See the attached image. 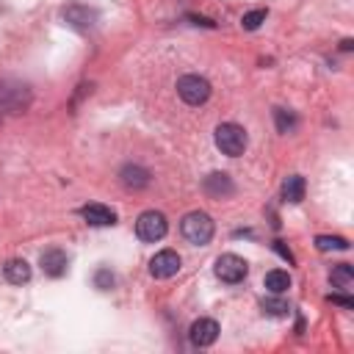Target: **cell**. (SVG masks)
<instances>
[{
    "instance_id": "obj_16",
    "label": "cell",
    "mask_w": 354,
    "mask_h": 354,
    "mask_svg": "<svg viewBox=\"0 0 354 354\" xmlns=\"http://www.w3.org/2000/svg\"><path fill=\"white\" fill-rule=\"evenodd\" d=\"M329 279H332V285H335V288L348 290V288H351V282H354V268H351L348 263H337V266L332 268Z\"/></svg>"
},
{
    "instance_id": "obj_20",
    "label": "cell",
    "mask_w": 354,
    "mask_h": 354,
    "mask_svg": "<svg viewBox=\"0 0 354 354\" xmlns=\"http://www.w3.org/2000/svg\"><path fill=\"white\" fill-rule=\"evenodd\" d=\"M274 119H277V130L279 133H293L296 130V116L285 108H274Z\"/></svg>"
},
{
    "instance_id": "obj_10",
    "label": "cell",
    "mask_w": 354,
    "mask_h": 354,
    "mask_svg": "<svg viewBox=\"0 0 354 354\" xmlns=\"http://www.w3.org/2000/svg\"><path fill=\"white\" fill-rule=\"evenodd\" d=\"M188 337H191V343H194V346H199V348L213 346V343H216V337H218V324H216L213 318H199V321H194V324H191Z\"/></svg>"
},
{
    "instance_id": "obj_17",
    "label": "cell",
    "mask_w": 354,
    "mask_h": 354,
    "mask_svg": "<svg viewBox=\"0 0 354 354\" xmlns=\"http://www.w3.org/2000/svg\"><path fill=\"white\" fill-rule=\"evenodd\" d=\"M266 288L271 290V293H285L288 288H290V274L288 271H282V268H274V271H268L266 274Z\"/></svg>"
},
{
    "instance_id": "obj_7",
    "label": "cell",
    "mask_w": 354,
    "mask_h": 354,
    "mask_svg": "<svg viewBox=\"0 0 354 354\" xmlns=\"http://www.w3.org/2000/svg\"><path fill=\"white\" fill-rule=\"evenodd\" d=\"M177 271H180V254L171 252V249H163V252H158V254L149 260V274H152L155 279H169V277H174Z\"/></svg>"
},
{
    "instance_id": "obj_24",
    "label": "cell",
    "mask_w": 354,
    "mask_h": 354,
    "mask_svg": "<svg viewBox=\"0 0 354 354\" xmlns=\"http://www.w3.org/2000/svg\"><path fill=\"white\" fill-rule=\"evenodd\" d=\"M274 249H277V252H279V254H282L288 263H293V254H290V249H288L282 241H274Z\"/></svg>"
},
{
    "instance_id": "obj_11",
    "label": "cell",
    "mask_w": 354,
    "mask_h": 354,
    "mask_svg": "<svg viewBox=\"0 0 354 354\" xmlns=\"http://www.w3.org/2000/svg\"><path fill=\"white\" fill-rule=\"evenodd\" d=\"M80 216H83L91 227H113V224H116V213H113L111 207H105V205H97V202L83 205V207H80Z\"/></svg>"
},
{
    "instance_id": "obj_6",
    "label": "cell",
    "mask_w": 354,
    "mask_h": 354,
    "mask_svg": "<svg viewBox=\"0 0 354 354\" xmlns=\"http://www.w3.org/2000/svg\"><path fill=\"white\" fill-rule=\"evenodd\" d=\"M246 274H249V266H246V260L238 257V254H221V257L216 260V277H218L221 282H227V285L241 282Z\"/></svg>"
},
{
    "instance_id": "obj_13",
    "label": "cell",
    "mask_w": 354,
    "mask_h": 354,
    "mask_svg": "<svg viewBox=\"0 0 354 354\" xmlns=\"http://www.w3.org/2000/svg\"><path fill=\"white\" fill-rule=\"evenodd\" d=\"M122 183H124L127 188H133V191H138V188H147V185H149V171H147L144 166L127 163V166L122 169Z\"/></svg>"
},
{
    "instance_id": "obj_23",
    "label": "cell",
    "mask_w": 354,
    "mask_h": 354,
    "mask_svg": "<svg viewBox=\"0 0 354 354\" xmlns=\"http://www.w3.org/2000/svg\"><path fill=\"white\" fill-rule=\"evenodd\" d=\"M329 301H332V304H340V307H346V310H351V307H354V301H351L348 296H337V293H332V296H329Z\"/></svg>"
},
{
    "instance_id": "obj_19",
    "label": "cell",
    "mask_w": 354,
    "mask_h": 354,
    "mask_svg": "<svg viewBox=\"0 0 354 354\" xmlns=\"http://www.w3.org/2000/svg\"><path fill=\"white\" fill-rule=\"evenodd\" d=\"M315 246L321 252H346L348 249V241L340 238V235H318L315 238Z\"/></svg>"
},
{
    "instance_id": "obj_9",
    "label": "cell",
    "mask_w": 354,
    "mask_h": 354,
    "mask_svg": "<svg viewBox=\"0 0 354 354\" xmlns=\"http://www.w3.org/2000/svg\"><path fill=\"white\" fill-rule=\"evenodd\" d=\"M64 19H66V25H72L77 30H88L97 22V11L88 8V6H83V3H69L64 8Z\"/></svg>"
},
{
    "instance_id": "obj_12",
    "label": "cell",
    "mask_w": 354,
    "mask_h": 354,
    "mask_svg": "<svg viewBox=\"0 0 354 354\" xmlns=\"http://www.w3.org/2000/svg\"><path fill=\"white\" fill-rule=\"evenodd\" d=\"M232 191H235V185H232L230 174H224V171H213V174L205 177V194H207V196H213V199H224V196H230Z\"/></svg>"
},
{
    "instance_id": "obj_5",
    "label": "cell",
    "mask_w": 354,
    "mask_h": 354,
    "mask_svg": "<svg viewBox=\"0 0 354 354\" xmlns=\"http://www.w3.org/2000/svg\"><path fill=\"white\" fill-rule=\"evenodd\" d=\"M30 102V88L25 83H0V111L6 113H19Z\"/></svg>"
},
{
    "instance_id": "obj_8",
    "label": "cell",
    "mask_w": 354,
    "mask_h": 354,
    "mask_svg": "<svg viewBox=\"0 0 354 354\" xmlns=\"http://www.w3.org/2000/svg\"><path fill=\"white\" fill-rule=\"evenodd\" d=\"M39 263H41V271L47 274V277H64L66 274V268H69V257H66V252L64 249H58V246H50V249H44L41 252V257H39Z\"/></svg>"
},
{
    "instance_id": "obj_14",
    "label": "cell",
    "mask_w": 354,
    "mask_h": 354,
    "mask_svg": "<svg viewBox=\"0 0 354 354\" xmlns=\"http://www.w3.org/2000/svg\"><path fill=\"white\" fill-rule=\"evenodd\" d=\"M3 274H6V279H8V282L22 285V282H28V279H30V266H28L25 260L14 257V260H8V263L3 266Z\"/></svg>"
},
{
    "instance_id": "obj_2",
    "label": "cell",
    "mask_w": 354,
    "mask_h": 354,
    "mask_svg": "<svg viewBox=\"0 0 354 354\" xmlns=\"http://www.w3.org/2000/svg\"><path fill=\"white\" fill-rule=\"evenodd\" d=\"M213 141H216V147H218L224 155L238 158V155H243V149H246V130H243L241 124H235V122H224V124L216 127Z\"/></svg>"
},
{
    "instance_id": "obj_18",
    "label": "cell",
    "mask_w": 354,
    "mask_h": 354,
    "mask_svg": "<svg viewBox=\"0 0 354 354\" xmlns=\"http://www.w3.org/2000/svg\"><path fill=\"white\" fill-rule=\"evenodd\" d=\"M260 307H263V313L266 315H274V318H282V315H288V301L285 299H279V293H274V296H268V299H263L260 301Z\"/></svg>"
},
{
    "instance_id": "obj_22",
    "label": "cell",
    "mask_w": 354,
    "mask_h": 354,
    "mask_svg": "<svg viewBox=\"0 0 354 354\" xmlns=\"http://www.w3.org/2000/svg\"><path fill=\"white\" fill-rule=\"evenodd\" d=\"M113 282H116V277H113L111 268H105V266L97 268V274H94V288H100V290H111Z\"/></svg>"
},
{
    "instance_id": "obj_21",
    "label": "cell",
    "mask_w": 354,
    "mask_h": 354,
    "mask_svg": "<svg viewBox=\"0 0 354 354\" xmlns=\"http://www.w3.org/2000/svg\"><path fill=\"white\" fill-rule=\"evenodd\" d=\"M266 17H268V11H266V8H257V11L243 14V17H241V25H243L246 30H257V28L266 22Z\"/></svg>"
},
{
    "instance_id": "obj_15",
    "label": "cell",
    "mask_w": 354,
    "mask_h": 354,
    "mask_svg": "<svg viewBox=\"0 0 354 354\" xmlns=\"http://www.w3.org/2000/svg\"><path fill=\"white\" fill-rule=\"evenodd\" d=\"M304 188H307V185H304V177H301V174H290V177L282 183V199L296 205V202L304 199Z\"/></svg>"
},
{
    "instance_id": "obj_3",
    "label": "cell",
    "mask_w": 354,
    "mask_h": 354,
    "mask_svg": "<svg viewBox=\"0 0 354 354\" xmlns=\"http://www.w3.org/2000/svg\"><path fill=\"white\" fill-rule=\"evenodd\" d=\"M169 232V224H166V216L160 210H144L136 221V235L147 243H155L160 241L163 235Z\"/></svg>"
},
{
    "instance_id": "obj_4",
    "label": "cell",
    "mask_w": 354,
    "mask_h": 354,
    "mask_svg": "<svg viewBox=\"0 0 354 354\" xmlns=\"http://www.w3.org/2000/svg\"><path fill=\"white\" fill-rule=\"evenodd\" d=\"M177 94L188 105H202L210 97V83L205 77H199V75H183L177 80Z\"/></svg>"
},
{
    "instance_id": "obj_1",
    "label": "cell",
    "mask_w": 354,
    "mask_h": 354,
    "mask_svg": "<svg viewBox=\"0 0 354 354\" xmlns=\"http://www.w3.org/2000/svg\"><path fill=\"white\" fill-rule=\"evenodd\" d=\"M180 232H183V238H185L188 243L205 246V243H210V238H213V232H216V224H213V218H210L205 210H191V213L180 221Z\"/></svg>"
}]
</instances>
